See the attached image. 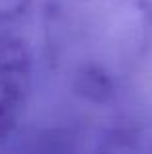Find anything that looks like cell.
I'll use <instances>...</instances> for the list:
<instances>
[{
	"label": "cell",
	"instance_id": "6da1fadb",
	"mask_svg": "<svg viewBox=\"0 0 152 154\" xmlns=\"http://www.w3.org/2000/svg\"><path fill=\"white\" fill-rule=\"evenodd\" d=\"M49 35L76 92L105 100L152 49V2L49 0Z\"/></svg>",
	"mask_w": 152,
	"mask_h": 154
},
{
	"label": "cell",
	"instance_id": "7a4b0ae2",
	"mask_svg": "<svg viewBox=\"0 0 152 154\" xmlns=\"http://www.w3.org/2000/svg\"><path fill=\"white\" fill-rule=\"evenodd\" d=\"M45 154H78V152H72V150H70V152L68 150H55L53 152V150H51V152H45Z\"/></svg>",
	"mask_w": 152,
	"mask_h": 154
}]
</instances>
